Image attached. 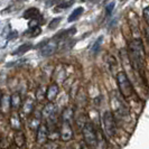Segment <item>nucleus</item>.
<instances>
[{"label": "nucleus", "instance_id": "14", "mask_svg": "<svg viewBox=\"0 0 149 149\" xmlns=\"http://www.w3.org/2000/svg\"><path fill=\"white\" fill-rule=\"evenodd\" d=\"M22 17L25 19H31L33 20V19H37L38 17H40V14H39V10L37 8H29L24 13Z\"/></svg>", "mask_w": 149, "mask_h": 149}, {"label": "nucleus", "instance_id": "1", "mask_svg": "<svg viewBox=\"0 0 149 149\" xmlns=\"http://www.w3.org/2000/svg\"><path fill=\"white\" fill-rule=\"evenodd\" d=\"M128 56L134 70L143 76L145 72V48L141 39H134L128 45Z\"/></svg>", "mask_w": 149, "mask_h": 149}, {"label": "nucleus", "instance_id": "31", "mask_svg": "<svg viewBox=\"0 0 149 149\" xmlns=\"http://www.w3.org/2000/svg\"><path fill=\"white\" fill-rule=\"evenodd\" d=\"M38 1H42V0H38Z\"/></svg>", "mask_w": 149, "mask_h": 149}, {"label": "nucleus", "instance_id": "7", "mask_svg": "<svg viewBox=\"0 0 149 149\" xmlns=\"http://www.w3.org/2000/svg\"><path fill=\"white\" fill-rule=\"evenodd\" d=\"M57 45H58V43L56 40H54V39H52V42H46V43H42L40 45H38L39 47L43 46L40 48V55L42 56H49V55H52L53 53L57 49Z\"/></svg>", "mask_w": 149, "mask_h": 149}, {"label": "nucleus", "instance_id": "19", "mask_svg": "<svg viewBox=\"0 0 149 149\" xmlns=\"http://www.w3.org/2000/svg\"><path fill=\"white\" fill-rule=\"evenodd\" d=\"M74 2H75V0H67V1H63V2L58 3V5L55 7L54 11H55V13H58V11H61V10H65V9L70 8L71 6H73V5H74Z\"/></svg>", "mask_w": 149, "mask_h": 149}, {"label": "nucleus", "instance_id": "29", "mask_svg": "<svg viewBox=\"0 0 149 149\" xmlns=\"http://www.w3.org/2000/svg\"><path fill=\"white\" fill-rule=\"evenodd\" d=\"M79 149H89V146L86 145V143H82L81 146H80V148Z\"/></svg>", "mask_w": 149, "mask_h": 149}, {"label": "nucleus", "instance_id": "24", "mask_svg": "<svg viewBox=\"0 0 149 149\" xmlns=\"http://www.w3.org/2000/svg\"><path fill=\"white\" fill-rule=\"evenodd\" d=\"M27 62V60L26 58H20V60L16 61V62H14V63H8L7 66H18V65H22V64H24V63H26Z\"/></svg>", "mask_w": 149, "mask_h": 149}, {"label": "nucleus", "instance_id": "23", "mask_svg": "<svg viewBox=\"0 0 149 149\" xmlns=\"http://www.w3.org/2000/svg\"><path fill=\"white\" fill-rule=\"evenodd\" d=\"M61 20H62V18H61V17L54 18L52 22H49V25H48V28H49V29H55V28L58 26V24L61 22Z\"/></svg>", "mask_w": 149, "mask_h": 149}, {"label": "nucleus", "instance_id": "3", "mask_svg": "<svg viewBox=\"0 0 149 149\" xmlns=\"http://www.w3.org/2000/svg\"><path fill=\"white\" fill-rule=\"evenodd\" d=\"M82 134H83L84 142L89 147L94 148L95 147V143H97V129L94 128L92 122L86 121L84 123V126L82 127Z\"/></svg>", "mask_w": 149, "mask_h": 149}, {"label": "nucleus", "instance_id": "4", "mask_svg": "<svg viewBox=\"0 0 149 149\" xmlns=\"http://www.w3.org/2000/svg\"><path fill=\"white\" fill-rule=\"evenodd\" d=\"M102 125L104 134L109 137H113L116 134V119L113 113L110 111H104L102 114Z\"/></svg>", "mask_w": 149, "mask_h": 149}, {"label": "nucleus", "instance_id": "9", "mask_svg": "<svg viewBox=\"0 0 149 149\" xmlns=\"http://www.w3.org/2000/svg\"><path fill=\"white\" fill-rule=\"evenodd\" d=\"M55 113H56V105L54 104V102H48V103L43 108L42 118L48 120V119H51L52 117H54Z\"/></svg>", "mask_w": 149, "mask_h": 149}, {"label": "nucleus", "instance_id": "22", "mask_svg": "<svg viewBox=\"0 0 149 149\" xmlns=\"http://www.w3.org/2000/svg\"><path fill=\"white\" fill-rule=\"evenodd\" d=\"M40 126V117H37L36 119L35 118H33V119L30 120V128L33 129V130H37L38 127Z\"/></svg>", "mask_w": 149, "mask_h": 149}, {"label": "nucleus", "instance_id": "15", "mask_svg": "<svg viewBox=\"0 0 149 149\" xmlns=\"http://www.w3.org/2000/svg\"><path fill=\"white\" fill-rule=\"evenodd\" d=\"M10 126L13 129L15 130H20V127H22V123H20V117L18 113L14 112L10 117Z\"/></svg>", "mask_w": 149, "mask_h": 149}, {"label": "nucleus", "instance_id": "18", "mask_svg": "<svg viewBox=\"0 0 149 149\" xmlns=\"http://www.w3.org/2000/svg\"><path fill=\"white\" fill-rule=\"evenodd\" d=\"M73 116H74V110H73L71 107H67V108H65V109L63 110V112H62V120L72 122Z\"/></svg>", "mask_w": 149, "mask_h": 149}, {"label": "nucleus", "instance_id": "30", "mask_svg": "<svg viewBox=\"0 0 149 149\" xmlns=\"http://www.w3.org/2000/svg\"><path fill=\"white\" fill-rule=\"evenodd\" d=\"M1 99H2V93H1V90H0V101H1Z\"/></svg>", "mask_w": 149, "mask_h": 149}, {"label": "nucleus", "instance_id": "27", "mask_svg": "<svg viewBox=\"0 0 149 149\" xmlns=\"http://www.w3.org/2000/svg\"><path fill=\"white\" fill-rule=\"evenodd\" d=\"M102 39H103V37L101 36V37H99V39L94 43V46L92 47V51H93V52H97V49H99V46L101 45V40H102Z\"/></svg>", "mask_w": 149, "mask_h": 149}, {"label": "nucleus", "instance_id": "11", "mask_svg": "<svg viewBox=\"0 0 149 149\" xmlns=\"http://www.w3.org/2000/svg\"><path fill=\"white\" fill-rule=\"evenodd\" d=\"M34 108H35V100L33 97H28L22 104V111L26 116H29L34 111Z\"/></svg>", "mask_w": 149, "mask_h": 149}, {"label": "nucleus", "instance_id": "10", "mask_svg": "<svg viewBox=\"0 0 149 149\" xmlns=\"http://www.w3.org/2000/svg\"><path fill=\"white\" fill-rule=\"evenodd\" d=\"M94 149H108V142L105 139V136L100 129L97 130V143Z\"/></svg>", "mask_w": 149, "mask_h": 149}, {"label": "nucleus", "instance_id": "32", "mask_svg": "<svg viewBox=\"0 0 149 149\" xmlns=\"http://www.w3.org/2000/svg\"><path fill=\"white\" fill-rule=\"evenodd\" d=\"M120 1H123V0H120Z\"/></svg>", "mask_w": 149, "mask_h": 149}, {"label": "nucleus", "instance_id": "26", "mask_svg": "<svg viewBox=\"0 0 149 149\" xmlns=\"http://www.w3.org/2000/svg\"><path fill=\"white\" fill-rule=\"evenodd\" d=\"M64 0H48L47 1V3H46V7H51V6H57L58 3H61V2H63Z\"/></svg>", "mask_w": 149, "mask_h": 149}, {"label": "nucleus", "instance_id": "20", "mask_svg": "<svg viewBox=\"0 0 149 149\" xmlns=\"http://www.w3.org/2000/svg\"><path fill=\"white\" fill-rule=\"evenodd\" d=\"M31 47H33V44H31V43H25V44L20 45V46L16 49V52L13 53V55H22V54H25L26 52H28Z\"/></svg>", "mask_w": 149, "mask_h": 149}, {"label": "nucleus", "instance_id": "13", "mask_svg": "<svg viewBox=\"0 0 149 149\" xmlns=\"http://www.w3.org/2000/svg\"><path fill=\"white\" fill-rule=\"evenodd\" d=\"M10 102H11V108L13 109H15V110H18L20 107H22V97H20V94L19 93H13L11 95H10Z\"/></svg>", "mask_w": 149, "mask_h": 149}, {"label": "nucleus", "instance_id": "17", "mask_svg": "<svg viewBox=\"0 0 149 149\" xmlns=\"http://www.w3.org/2000/svg\"><path fill=\"white\" fill-rule=\"evenodd\" d=\"M83 11H84V8L83 7H77L75 8L74 10L72 11V14L68 16V19H67V22H73L75 20H77L81 16H82Z\"/></svg>", "mask_w": 149, "mask_h": 149}, {"label": "nucleus", "instance_id": "21", "mask_svg": "<svg viewBox=\"0 0 149 149\" xmlns=\"http://www.w3.org/2000/svg\"><path fill=\"white\" fill-rule=\"evenodd\" d=\"M27 33H31V34L28 35L30 37H36V36H38L42 33V29H40V27L38 25H36V26H29V29H28Z\"/></svg>", "mask_w": 149, "mask_h": 149}, {"label": "nucleus", "instance_id": "12", "mask_svg": "<svg viewBox=\"0 0 149 149\" xmlns=\"http://www.w3.org/2000/svg\"><path fill=\"white\" fill-rule=\"evenodd\" d=\"M11 108V102H10V97L8 95H2V99L0 101V111L3 114H7Z\"/></svg>", "mask_w": 149, "mask_h": 149}, {"label": "nucleus", "instance_id": "6", "mask_svg": "<svg viewBox=\"0 0 149 149\" xmlns=\"http://www.w3.org/2000/svg\"><path fill=\"white\" fill-rule=\"evenodd\" d=\"M48 134H49V131L47 126L45 123H40V126L36 130V141L38 145H45L48 139Z\"/></svg>", "mask_w": 149, "mask_h": 149}, {"label": "nucleus", "instance_id": "28", "mask_svg": "<svg viewBox=\"0 0 149 149\" xmlns=\"http://www.w3.org/2000/svg\"><path fill=\"white\" fill-rule=\"evenodd\" d=\"M143 18L149 26V7H146L143 9Z\"/></svg>", "mask_w": 149, "mask_h": 149}, {"label": "nucleus", "instance_id": "8", "mask_svg": "<svg viewBox=\"0 0 149 149\" xmlns=\"http://www.w3.org/2000/svg\"><path fill=\"white\" fill-rule=\"evenodd\" d=\"M58 92H60V88L56 83H53L51 84L47 90H46V93H45V97L49 101V102H54V100L57 97L58 95Z\"/></svg>", "mask_w": 149, "mask_h": 149}, {"label": "nucleus", "instance_id": "16", "mask_svg": "<svg viewBox=\"0 0 149 149\" xmlns=\"http://www.w3.org/2000/svg\"><path fill=\"white\" fill-rule=\"evenodd\" d=\"M25 142H26V137H25V134L20 131V130H17L15 134V143L17 145V147L22 148L25 146Z\"/></svg>", "mask_w": 149, "mask_h": 149}, {"label": "nucleus", "instance_id": "5", "mask_svg": "<svg viewBox=\"0 0 149 149\" xmlns=\"http://www.w3.org/2000/svg\"><path fill=\"white\" fill-rule=\"evenodd\" d=\"M60 138L62 141L67 142L73 138V129L71 126V122L62 120V126L60 129Z\"/></svg>", "mask_w": 149, "mask_h": 149}, {"label": "nucleus", "instance_id": "25", "mask_svg": "<svg viewBox=\"0 0 149 149\" xmlns=\"http://www.w3.org/2000/svg\"><path fill=\"white\" fill-rule=\"evenodd\" d=\"M114 2H110V3H108L107 5V7H105V13H107V15H111V13L113 11V9H114Z\"/></svg>", "mask_w": 149, "mask_h": 149}, {"label": "nucleus", "instance_id": "2", "mask_svg": "<svg viewBox=\"0 0 149 149\" xmlns=\"http://www.w3.org/2000/svg\"><path fill=\"white\" fill-rule=\"evenodd\" d=\"M116 77H117V83H118L121 95L125 99H129V97H132L134 93V90L131 82H130V80H129V77L126 74V72L120 71V72L117 73Z\"/></svg>", "mask_w": 149, "mask_h": 149}]
</instances>
